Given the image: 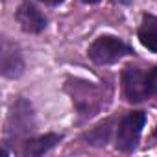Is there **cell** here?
Returning <instances> with one entry per match:
<instances>
[{"label":"cell","mask_w":157,"mask_h":157,"mask_svg":"<svg viewBox=\"0 0 157 157\" xmlns=\"http://www.w3.org/2000/svg\"><path fill=\"white\" fill-rule=\"evenodd\" d=\"M133 48L115 35H100L89 46V57L96 65H111L124 56H131Z\"/></svg>","instance_id":"cell-1"},{"label":"cell","mask_w":157,"mask_h":157,"mask_svg":"<svg viewBox=\"0 0 157 157\" xmlns=\"http://www.w3.org/2000/svg\"><path fill=\"white\" fill-rule=\"evenodd\" d=\"M146 124V115L142 111H131L128 113L120 122H118V128H117V148L120 151H131L137 148L139 144V139H140V133H142V128Z\"/></svg>","instance_id":"cell-2"},{"label":"cell","mask_w":157,"mask_h":157,"mask_svg":"<svg viewBox=\"0 0 157 157\" xmlns=\"http://www.w3.org/2000/svg\"><path fill=\"white\" fill-rule=\"evenodd\" d=\"M122 87L129 102H142L150 96L146 74L135 67H126L122 72Z\"/></svg>","instance_id":"cell-3"},{"label":"cell","mask_w":157,"mask_h":157,"mask_svg":"<svg viewBox=\"0 0 157 157\" xmlns=\"http://www.w3.org/2000/svg\"><path fill=\"white\" fill-rule=\"evenodd\" d=\"M17 21L21 24V28L28 33H39L46 28V17L41 13V10H37L33 4L24 2L21 4V8L17 10Z\"/></svg>","instance_id":"cell-4"},{"label":"cell","mask_w":157,"mask_h":157,"mask_svg":"<svg viewBox=\"0 0 157 157\" xmlns=\"http://www.w3.org/2000/svg\"><path fill=\"white\" fill-rule=\"evenodd\" d=\"M59 140H61V135H56V133H46V135H41L37 139H30V140L24 142L22 155H26V157H39V155L46 153L48 150H52Z\"/></svg>","instance_id":"cell-5"},{"label":"cell","mask_w":157,"mask_h":157,"mask_svg":"<svg viewBox=\"0 0 157 157\" xmlns=\"http://www.w3.org/2000/svg\"><path fill=\"white\" fill-rule=\"evenodd\" d=\"M139 41L144 48L157 54V17L142 15V22L139 26Z\"/></svg>","instance_id":"cell-6"},{"label":"cell","mask_w":157,"mask_h":157,"mask_svg":"<svg viewBox=\"0 0 157 157\" xmlns=\"http://www.w3.org/2000/svg\"><path fill=\"white\" fill-rule=\"evenodd\" d=\"M146 82H148L150 96H157V67H153L146 72Z\"/></svg>","instance_id":"cell-7"},{"label":"cell","mask_w":157,"mask_h":157,"mask_svg":"<svg viewBox=\"0 0 157 157\" xmlns=\"http://www.w3.org/2000/svg\"><path fill=\"white\" fill-rule=\"evenodd\" d=\"M41 2H44V4H48V6H57V4L63 2V0H41Z\"/></svg>","instance_id":"cell-8"},{"label":"cell","mask_w":157,"mask_h":157,"mask_svg":"<svg viewBox=\"0 0 157 157\" xmlns=\"http://www.w3.org/2000/svg\"><path fill=\"white\" fill-rule=\"evenodd\" d=\"M82 2H85V4H96V2H100V0H82Z\"/></svg>","instance_id":"cell-9"},{"label":"cell","mask_w":157,"mask_h":157,"mask_svg":"<svg viewBox=\"0 0 157 157\" xmlns=\"http://www.w3.org/2000/svg\"><path fill=\"white\" fill-rule=\"evenodd\" d=\"M155 139H157V129H155Z\"/></svg>","instance_id":"cell-10"}]
</instances>
